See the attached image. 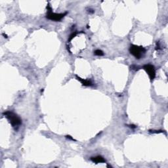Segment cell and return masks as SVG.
Instances as JSON below:
<instances>
[{
    "mask_svg": "<svg viewBox=\"0 0 168 168\" xmlns=\"http://www.w3.org/2000/svg\"><path fill=\"white\" fill-rule=\"evenodd\" d=\"M3 114L7 118V120L9 121L13 127L17 128V127H19L21 125V119L17 114H14V113L7 111L4 112Z\"/></svg>",
    "mask_w": 168,
    "mask_h": 168,
    "instance_id": "1",
    "label": "cell"
},
{
    "mask_svg": "<svg viewBox=\"0 0 168 168\" xmlns=\"http://www.w3.org/2000/svg\"><path fill=\"white\" fill-rule=\"evenodd\" d=\"M129 52L136 59H139L146 52V49L142 46L131 45L129 47Z\"/></svg>",
    "mask_w": 168,
    "mask_h": 168,
    "instance_id": "2",
    "label": "cell"
},
{
    "mask_svg": "<svg viewBox=\"0 0 168 168\" xmlns=\"http://www.w3.org/2000/svg\"><path fill=\"white\" fill-rule=\"evenodd\" d=\"M47 16L46 17L49 20H51V21H59L61 20L62 18L65 17V16L66 15L67 13H53L52 11V9L51 7L48 5L47 7Z\"/></svg>",
    "mask_w": 168,
    "mask_h": 168,
    "instance_id": "3",
    "label": "cell"
},
{
    "mask_svg": "<svg viewBox=\"0 0 168 168\" xmlns=\"http://www.w3.org/2000/svg\"><path fill=\"white\" fill-rule=\"evenodd\" d=\"M143 68L146 72V73L149 76L150 80L152 81L154 79L156 76V70L154 66L149 64V65H144Z\"/></svg>",
    "mask_w": 168,
    "mask_h": 168,
    "instance_id": "4",
    "label": "cell"
},
{
    "mask_svg": "<svg viewBox=\"0 0 168 168\" xmlns=\"http://www.w3.org/2000/svg\"><path fill=\"white\" fill-rule=\"evenodd\" d=\"M91 160L95 164L105 163L106 162L105 159L103 157H102L101 156H95V157H91Z\"/></svg>",
    "mask_w": 168,
    "mask_h": 168,
    "instance_id": "5",
    "label": "cell"
},
{
    "mask_svg": "<svg viewBox=\"0 0 168 168\" xmlns=\"http://www.w3.org/2000/svg\"><path fill=\"white\" fill-rule=\"evenodd\" d=\"M76 77L77 78V80L78 81H80V82L82 83V84L83 85H84V86H91L92 85V83H91V81L88 80L82 79V78H81L80 77L78 76L77 75L76 76Z\"/></svg>",
    "mask_w": 168,
    "mask_h": 168,
    "instance_id": "6",
    "label": "cell"
},
{
    "mask_svg": "<svg viewBox=\"0 0 168 168\" xmlns=\"http://www.w3.org/2000/svg\"><path fill=\"white\" fill-rule=\"evenodd\" d=\"M94 53H95V55H97V56H103V55H104L103 51L100 50V49H97V50H95L94 51Z\"/></svg>",
    "mask_w": 168,
    "mask_h": 168,
    "instance_id": "7",
    "label": "cell"
},
{
    "mask_svg": "<svg viewBox=\"0 0 168 168\" xmlns=\"http://www.w3.org/2000/svg\"><path fill=\"white\" fill-rule=\"evenodd\" d=\"M77 34H78L77 32H74V33H73V34H71V35L70 36V37H69V39H68V41H69V42H70V41H71V40H72V39H73L75 36H76L77 35Z\"/></svg>",
    "mask_w": 168,
    "mask_h": 168,
    "instance_id": "8",
    "label": "cell"
}]
</instances>
